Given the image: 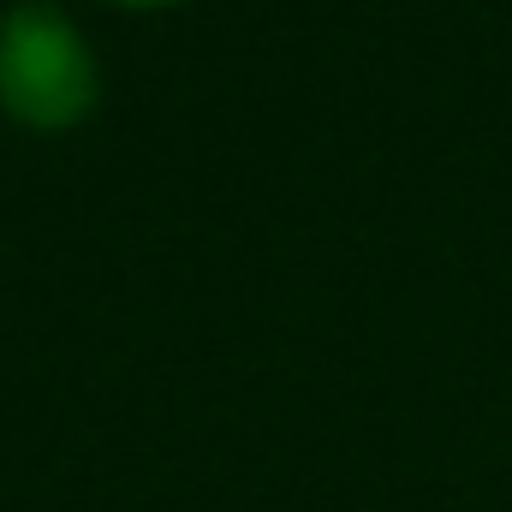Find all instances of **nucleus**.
<instances>
[{"label": "nucleus", "instance_id": "f257e3e1", "mask_svg": "<svg viewBox=\"0 0 512 512\" xmlns=\"http://www.w3.org/2000/svg\"><path fill=\"white\" fill-rule=\"evenodd\" d=\"M96 102V60L54 6H12L0 24V108L18 126L66 131Z\"/></svg>", "mask_w": 512, "mask_h": 512}, {"label": "nucleus", "instance_id": "f03ea898", "mask_svg": "<svg viewBox=\"0 0 512 512\" xmlns=\"http://www.w3.org/2000/svg\"><path fill=\"white\" fill-rule=\"evenodd\" d=\"M131 6H167V0H131Z\"/></svg>", "mask_w": 512, "mask_h": 512}]
</instances>
